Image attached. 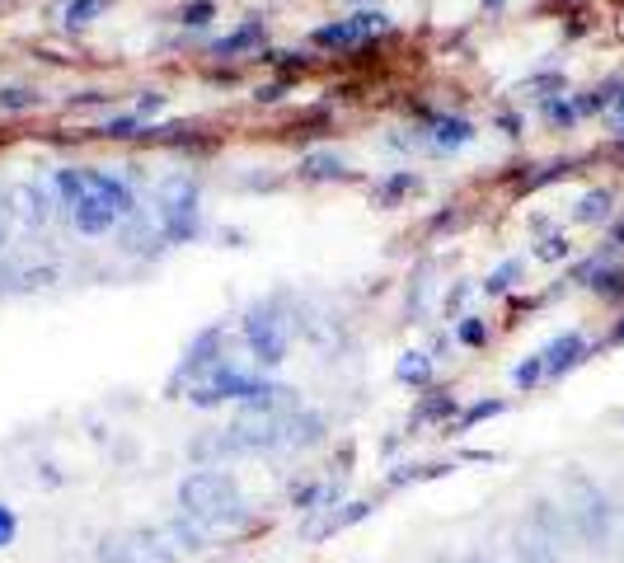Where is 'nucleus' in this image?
Returning a JSON list of instances; mask_svg holds the SVG:
<instances>
[{
  "instance_id": "29",
  "label": "nucleus",
  "mask_w": 624,
  "mask_h": 563,
  "mask_svg": "<svg viewBox=\"0 0 624 563\" xmlns=\"http://www.w3.org/2000/svg\"><path fill=\"white\" fill-rule=\"evenodd\" d=\"M216 19V5L212 0H188L179 10V24H188V29H202V24H212Z\"/></svg>"
},
{
  "instance_id": "19",
  "label": "nucleus",
  "mask_w": 624,
  "mask_h": 563,
  "mask_svg": "<svg viewBox=\"0 0 624 563\" xmlns=\"http://www.w3.org/2000/svg\"><path fill=\"white\" fill-rule=\"evenodd\" d=\"M507 413V399H474V404H465V409H460V418L451 427H456V437H465V432H474V427L479 423H488V418H503Z\"/></svg>"
},
{
  "instance_id": "25",
  "label": "nucleus",
  "mask_w": 624,
  "mask_h": 563,
  "mask_svg": "<svg viewBox=\"0 0 624 563\" xmlns=\"http://www.w3.org/2000/svg\"><path fill=\"white\" fill-rule=\"evenodd\" d=\"M456 338L465 343V348H484L488 338H493V329L484 324V315H460V320H456Z\"/></svg>"
},
{
  "instance_id": "5",
  "label": "nucleus",
  "mask_w": 624,
  "mask_h": 563,
  "mask_svg": "<svg viewBox=\"0 0 624 563\" xmlns=\"http://www.w3.org/2000/svg\"><path fill=\"white\" fill-rule=\"evenodd\" d=\"M198 216H202V193L193 179H169L160 193V235L169 244H183L198 235Z\"/></svg>"
},
{
  "instance_id": "35",
  "label": "nucleus",
  "mask_w": 624,
  "mask_h": 563,
  "mask_svg": "<svg viewBox=\"0 0 624 563\" xmlns=\"http://www.w3.org/2000/svg\"><path fill=\"white\" fill-rule=\"evenodd\" d=\"M470 282H460V287H451V296H446V301H442V310H446V320H456V315H460V305H465V296H470Z\"/></svg>"
},
{
  "instance_id": "17",
  "label": "nucleus",
  "mask_w": 624,
  "mask_h": 563,
  "mask_svg": "<svg viewBox=\"0 0 624 563\" xmlns=\"http://www.w3.org/2000/svg\"><path fill=\"white\" fill-rule=\"evenodd\" d=\"M15 216L24 221V226H47L52 207H47V188H43V183H19V188H15Z\"/></svg>"
},
{
  "instance_id": "1",
  "label": "nucleus",
  "mask_w": 624,
  "mask_h": 563,
  "mask_svg": "<svg viewBox=\"0 0 624 563\" xmlns=\"http://www.w3.org/2000/svg\"><path fill=\"white\" fill-rule=\"evenodd\" d=\"M188 404L193 409L240 404V409H254V413H291V409H301V395L291 385L273 381V376H259V371H244V366L226 362V366H216L207 381L188 385Z\"/></svg>"
},
{
  "instance_id": "16",
  "label": "nucleus",
  "mask_w": 624,
  "mask_h": 563,
  "mask_svg": "<svg viewBox=\"0 0 624 563\" xmlns=\"http://www.w3.org/2000/svg\"><path fill=\"white\" fill-rule=\"evenodd\" d=\"M432 371H437V362H432V352H399L395 362V381L409 385V390H427L432 385Z\"/></svg>"
},
{
  "instance_id": "33",
  "label": "nucleus",
  "mask_w": 624,
  "mask_h": 563,
  "mask_svg": "<svg viewBox=\"0 0 624 563\" xmlns=\"http://www.w3.org/2000/svg\"><path fill=\"white\" fill-rule=\"evenodd\" d=\"M19 540V512L10 503H0V549H10Z\"/></svg>"
},
{
  "instance_id": "21",
  "label": "nucleus",
  "mask_w": 624,
  "mask_h": 563,
  "mask_svg": "<svg viewBox=\"0 0 624 563\" xmlns=\"http://www.w3.org/2000/svg\"><path fill=\"white\" fill-rule=\"evenodd\" d=\"M301 174H305V179H315V183H324V179H348V160H343V155H334V151L305 155V160H301Z\"/></svg>"
},
{
  "instance_id": "27",
  "label": "nucleus",
  "mask_w": 624,
  "mask_h": 563,
  "mask_svg": "<svg viewBox=\"0 0 624 563\" xmlns=\"http://www.w3.org/2000/svg\"><path fill=\"white\" fill-rule=\"evenodd\" d=\"M0 108H5V113L38 108V90H29V85H0Z\"/></svg>"
},
{
  "instance_id": "15",
  "label": "nucleus",
  "mask_w": 624,
  "mask_h": 563,
  "mask_svg": "<svg viewBox=\"0 0 624 563\" xmlns=\"http://www.w3.org/2000/svg\"><path fill=\"white\" fill-rule=\"evenodd\" d=\"M512 563H564V549L540 540L535 531L517 526V540H512Z\"/></svg>"
},
{
  "instance_id": "36",
  "label": "nucleus",
  "mask_w": 624,
  "mask_h": 563,
  "mask_svg": "<svg viewBox=\"0 0 624 563\" xmlns=\"http://www.w3.org/2000/svg\"><path fill=\"white\" fill-rule=\"evenodd\" d=\"M606 113H610V127H615V137H624V85H620V94H615V104H610Z\"/></svg>"
},
{
  "instance_id": "14",
  "label": "nucleus",
  "mask_w": 624,
  "mask_h": 563,
  "mask_svg": "<svg viewBox=\"0 0 624 563\" xmlns=\"http://www.w3.org/2000/svg\"><path fill=\"white\" fill-rule=\"evenodd\" d=\"M460 418V399L456 390H442V385H427L423 399H418V409H413V423H456Z\"/></svg>"
},
{
  "instance_id": "43",
  "label": "nucleus",
  "mask_w": 624,
  "mask_h": 563,
  "mask_svg": "<svg viewBox=\"0 0 624 563\" xmlns=\"http://www.w3.org/2000/svg\"><path fill=\"white\" fill-rule=\"evenodd\" d=\"M432 563H446V559H432Z\"/></svg>"
},
{
  "instance_id": "39",
  "label": "nucleus",
  "mask_w": 624,
  "mask_h": 563,
  "mask_svg": "<svg viewBox=\"0 0 624 563\" xmlns=\"http://www.w3.org/2000/svg\"><path fill=\"white\" fill-rule=\"evenodd\" d=\"M498 127H503L507 137H521V118H517V113H503V118H498Z\"/></svg>"
},
{
  "instance_id": "8",
  "label": "nucleus",
  "mask_w": 624,
  "mask_h": 563,
  "mask_svg": "<svg viewBox=\"0 0 624 563\" xmlns=\"http://www.w3.org/2000/svg\"><path fill=\"white\" fill-rule=\"evenodd\" d=\"M587 357H592V343H587L582 329H564V334H554L545 348H540V362H545V385L564 381L568 371H578Z\"/></svg>"
},
{
  "instance_id": "12",
  "label": "nucleus",
  "mask_w": 624,
  "mask_h": 563,
  "mask_svg": "<svg viewBox=\"0 0 624 563\" xmlns=\"http://www.w3.org/2000/svg\"><path fill=\"white\" fill-rule=\"evenodd\" d=\"M381 512V503L376 498H348V503H338L334 512H324V521L320 526H310V540H329V535H343V531H352L357 521H366V517H376Z\"/></svg>"
},
{
  "instance_id": "44",
  "label": "nucleus",
  "mask_w": 624,
  "mask_h": 563,
  "mask_svg": "<svg viewBox=\"0 0 624 563\" xmlns=\"http://www.w3.org/2000/svg\"><path fill=\"white\" fill-rule=\"evenodd\" d=\"M362 5H366V0H362ZM371 5H376V0H371Z\"/></svg>"
},
{
  "instance_id": "42",
  "label": "nucleus",
  "mask_w": 624,
  "mask_h": 563,
  "mask_svg": "<svg viewBox=\"0 0 624 563\" xmlns=\"http://www.w3.org/2000/svg\"><path fill=\"white\" fill-rule=\"evenodd\" d=\"M610 343H615V348H624V320L615 324V334H610Z\"/></svg>"
},
{
  "instance_id": "6",
  "label": "nucleus",
  "mask_w": 624,
  "mask_h": 563,
  "mask_svg": "<svg viewBox=\"0 0 624 563\" xmlns=\"http://www.w3.org/2000/svg\"><path fill=\"white\" fill-rule=\"evenodd\" d=\"M216 366H226V334L221 329H202L193 343H188V352H183V362L174 366V376H169V395L179 390V385H198L207 381Z\"/></svg>"
},
{
  "instance_id": "13",
  "label": "nucleus",
  "mask_w": 624,
  "mask_h": 563,
  "mask_svg": "<svg viewBox=\"0 0 624 563\" xmlns=\"http://www.w3.org/2000/svg\"><path fill=\"white\" fill-rule=\"evenodd\" d=\"M474 141V122L460 118V113H442V118H432V151L442 155H456L465 151Z\"/></svg>"
},
{
  "instance_id": "3",
  "label": "nucleus",
  "mask_w": 624,
  "mask_h": 563,
  "mask_svg": "<svg viewBox=\"0 0 624 563\" xmlns=\"http://www.w3.org/2000/svg\"><path fill=\"white\" fill-rule=\"evenodd\" d=\"M564 512H568V521H573V540H578L582 549H606L615 526H620L615 498H610L596 479H587L582 470L564 474Z\"/></svg>"
},
{
  "instance_id": "20",
  "label": "nucleus",
  "mask_w": 624,
  "mask_h": 563,
  "mask_svg": "<svg viewBox=\"0 0 624 563\" xmlns=\"http://www.w3.org/2000/svg\"><path fill=\"white\" fill-rule=\"evenodd\" d=\"M587 287L601 301H624V263H596V273L587 277Z\"/></svg>"
},
{
  "instance_id": "18",
  "label": "nucleus",
  "mask_w": 624,
  "mask_h": 563,
  "mask_svg": "<svg viewBox=\"0 0 624 563\" xmlns=\"http://www.w3.org/2000/svg\"><path fill=\"white\" fill-rule=\"evenodd\" d=\"M259 43H263V19H244V24H240L235 33L216 38L212 52H216V57H226V61H230V57H244V52H254Z\"/></svg>"
},
{
  "instance_id": "31",
  "label": "nucleus",
  "mask_w": 624,
  "mask_h": 563,
  "mask_svg": "<svg viewBox=\"0 0 624 563\" xmlns=\"http://www.w3.org/2000/svg\"><path fill=\"white\" fill-rule=\"evenodd\" d=\"M573 254V244H568V235H545V240L535 244V259H545V263H559Z\"/></svg>"
},
{
  "instance_id": "26",
  "label": "nucleus",
  "mask_w": 624,
  "mask_h": 563,
  "mask_svg": "<svg viewBox=\"0 0 624 563\" xmlns=\"http://www.w3.org/2000/svg\"><path fill=\"white\" fill-rule=\"evenodd\" d=\"M113 10V0H66V24H94Z\"/></svg>"
},
{
  "instance_id": "38",
  "label": "nucleus",
  "mask_w": 624,
  "mask_h": 563,
  "mask_svg": "<svg viewBox=\"0 0 624 563\" xmlns=\"http://www.w3.org/2000/svg\"><path fill=\"white\" fill-rule=\"evenodd\" d=\"M282 90H287V85H263L254 99H259V104H277V99H282Z\"/></svg>"
},
{
  "instance_id": "4",
  "label": "nucleus",
  "mask_w": 624,
  "mask_h": 563,
  "mask_svg": "<svg viewBox=\"0 0 624 563\" xmlns=\"http://www.w3.org/2000/svg\"><path fill=\"white\" fill-rule=\"evenodd\" d=\"M240 334H244V348L254 352V362L259 366H282L291 352V315L282 296H268V301H254L244 310L240 320Z\"/></svg>"
},
{
  "instance_id": "41",
  "label": "nucleus",
  "mask_w": 624,
  "mask_h": 563,
  "mask_svg": "<svg viewBox=\"0 0 624 563\" xmlns=\"http://www.w3.org/2000/svg\"><path fill=\"white\" fill-rule=\"evenodd\" d=\"M620 244H624V221H620L615 230H610V249H620Z\"/></svg>"
},
{
  "instance_id": "2",
  "label": "nucleus",
  "mask_w": 624,
  "mask_h": 563,
  "mask_svg": "<svg viewBox=\"0 0 624 563\" xmlns=\"http://www.w3.org/2000/svg\"><path fill=\"white\" fill-rule=\"evenodd\" d=\"M179 512L183 517L202 521V526H212L221 540L235 531H244L249 521H254V507L244 503V488L240 479L230 470H193L179 479Z\"/></svg>"
},
{
  "instance_id": "10",
  "label": "nucleus",
  "mask_w": 624,
  "mask_h": 563,
  "mask_svg": "<svg viewBox=\"0 0 624 563\" xmlns=\"http://www.w3.org/2000/svg\"><path fill=\"white\" fill-rule=\"evenodd\" d=\"M521 526H526V531H535L540 540H549V545H559V549L573 545V521H568L564 503H554V498H535V503L526 507Z\"/></svg>"
},
{
  "instance_id": "28",
  "label": "nucleus",
  "mask_w": 624,
  "mask_h": 563,
  "mask_svg": "<svg viewBox=\"0 0 624 563\" xmlns=\"http://www.w3.org/2000/svg\"><path fill=\"white\" fill-rule=\"evenodd\" d=\"M99 137H113V141L146 137V127H141V118H137V113H127V118H104V127H99Z\"/></svg>"
},
{
  "instance_id": "7",
  "label": "nucleus",
  "mask_w": 624,
  "mask_h": 563,
  "mask_svg": "<svg viewBox=\"0 0 624 563\" xmlns=\"http://www.w3.org/2000/svg\"><path fill=\"white\" fill-rule=\"evenodd\" d=\"M390 29V15L385 10H376V5H362L357 15L348 19H334V24H320L315 29V47H362L366 38H376V33Z\"/></svg>"
},
{
  "instance_id": "34",
  "label": "nucleus",
  "mask_w": 624,
  "mask_h": 563,
  "mask_svg": "<svg viewBox=\"0 0 624 563\" xmlns=\"http://www.w3.org/2000/svg\"><path fill=\"white\" fill-rule=\"evenodd\" d=\"M564 174H573V160H554V165H545L540 174H531V179H526V188H545V183L564 179Z\"/></svg>"
},
{
  "instance_id": "40",
  "label": "nucleus",
  "mask_w": 624,
  "mask_h": 563,
  "mask_svg": "<svg viewBox=\"0 0 624 563\" xmlns=\"http://www.w3.org/2000/svg\"><path fill=\"white\" fill-rule=\"evenodd\" d=\"M460 563H498V559H493V554H484V549H474V554H465Z\"/></svg>"
},
{
  "instance_id": "9",
  "label": "nucleus",
  "mask_w": 624,
  "mask_h": 563,
  "mask_svg": "<svg viewBox=\"0 0 624 563\" xmlns=\"http://www.w3.org/2000/svg\"><path fill=\"white\" fill-rule=\"evenodd\" d=\"M329 442V418L320 409H291L282 413V456H301V451H315V446Z\"/></svg>"
},
{
  "instance_id": "22",
  "label": "nucleus",
  "mask_w": 624,
  "mask_h": 563,
  "mask_svg": "<svg viewBox=\"0 0 624 563\" xmlns=\"http://www.w3.org/2000/svg\"><path fill=\"white\" fill-rule=\"evenodd\" d=\"M582 226H596V221H610L615 216V193L610 188H592V193H582L578 212H573Z\"/></svg>"
},
{
  "instance_id": "11",
  "label": "nucleus",
  "mask_w": 624,
  "mask_h": 563,
  "mask_svg": "<svg viewBox=\"0 0 624 563\" xmlns=\"http://www.w3.org/2000/svg\"><path fill=\"white\" fill-rule=\"evenodd\" d=\"M165 535H169V545L179 549V559H188V554H207L212 545H221V535H216L212 526L183 517V512H174V517L165 521Z\"/></svg>"
},
{
  "instance_id": "23",
  "label": "nucleus",
  "mask_w": 624,
  "mask_h": 563,
  "mask_svg": "<svg viewBox=\"0 0 624 563\" xmlns=\"http://www.w3.org/2000/svg\"><path fill=\"white\" fill-rule=\"evenodd\" d=\"M521 277H526V263H521V259H503L498 268H493V273L484 277V296H507V291L517 287Z\"/></svg>"
},
{
  "instance_id": "32",
  "label": "nucleus",
  "mask_w": 624,
  "mask_h": 563,
  "mask_svg": "<svg viewBox=\"0 0 624 563\" xmlns=\"http://www.w3.org/2000/svg\"><path fill=\"white\" fill-rule=\"evenodd\" d=\"M545 118L554 127H573L578 122V104H568V99H545Z\"/></svg>"
},
{
  "instance_id": "24",
  "label": "nucleus",
  "mask_w": 624,
  "mask_h": 563,
  "mask_svg": "<svg viewBox=\"0 0 624 563\" xmlns=\"http://www.w3.org/2000/svg\"><path fill=\"white\" fill-rule=\"evenodd\" d=\"M512 385H517L521 395L545 385V362H540V352H531V357H521V362L512 366Z\"/></svg>"
},
{
  "instance_id": "37",
  "label": "nucleus",
  "mask_w": 624,
  "mask_h": 563,
  "mask_svg": "<svg viewBox=\"0 0 624 563\" xmlns=\"http://www.w3.org/2000/svg\"><path fill=\"white\" fill-rule=\"evenodd\" d=\"M165 108V94H141L137 99V118H151V113H160Z\"/></svg>"
},
{
  "instance_id": "30",
  "label": "nucleus",
  "mask_w": 624,
  "mask_h": 563,
  "mask_svg": "<svg viewBox=\"0 0 624 563\" xmlns=\"http://www.w3.org/2000/svg\"><path fill=\"white\" fill-rule=\"evenodd\" d=\"M413 188H418V174H409V169H404V174H395V179L381 188V207H395V202L404 198V193H413Z\"/></svg>"
}]
</instances>
